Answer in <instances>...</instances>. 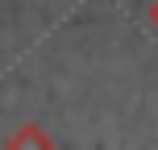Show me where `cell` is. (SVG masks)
Returning <instances> with one entry per match:
<instances>
[{"label":"cell","mask_w":158,"mask_h":150,"mask_svg":"<svg viewBox=\"0 0 158 150\" xmlns=\"http://www.w3.org/2000/svg\"><path fill=\"white\" fill-rule=\"evenodd\" d=\"M4 146H8V150H50V146H54V138H50L38 121H25L17 134L4 138Z\"/></svg>","instance_id":"1"},{"label":"cell","mask_w":158,"mask_h":150,"mask_svg":"<svg viewBox=\"0 0 158 150\" xmlns=\"http://www.w3.org/2000/svg\"><path fill=\"white\" fill-rule=\"evenodd\" d=\"M146 21H150V25H154V29H158V0H154V4H150V8H146Z\"/></svg>","instance_id":"2"}]
</instances>
